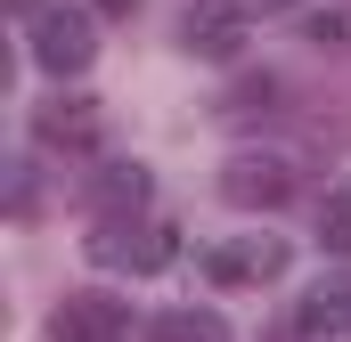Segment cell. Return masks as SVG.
Instances as JSON below:
<instances>
[{"label": "cell", "instance_id": "8", "mask_svg": "<svg viewBox=\"0 0 351 342\" xmlns=\"http://www.w3.org/2000/svg\"><path fill=\"white\" fill-rule=\"evenodd\" d=\"M294 334L302 342H351V277H319L294 310Z\"/></svg>", "mask_w": 351, "mask_h": 342}, {"label": "cell", "instance_id": "13", "mask_svg": "<svg viewBox=\"0 0 351 342\" xmlns=\"http://www.w3.org/2000/svg\"><path fill=\"white\" fill-rule=\"evenodd\" d=\"M8 212H33V163H8Z\"/></svg>", "mask_w": 351, "mask_h": 342}, {"label": "cell", "instance_id": "11", "mask_svg": "<svg viewBox=\"0 0 351 342\" xmlns=\"http://www.w3.org/2000/svg\"><path fill=\"white\" fill-rule=\"evenodd\" d=\"M319 245L327 253H351V187H327L319 196Z\"/></svg>", "mask_w": 351, "mask_h": 342}, {"label": "cell", "instance_id": "14", "mask_svg": "<svg viewBox=\"0 0 351 342\" xmlns=\"http://www.w3.org/2000/svg\"><path fill=\"white\" fill-rule=\"evenodd\" d=\"M131 8H139V0H98V16H131Z\"/></svg>", "mask_w": 351, "mask_h": 342}, {"label": "cell", "instance_id": "2", "mask_svg": "<svg viewBox=\"0 0 351 342\" xmlns=\"http://www.w3.org/2000/svg\"><path fill=\"white\" fill-rule=\"evenodd\" d=\"M25 57H33L41 74H82L90 57H98V25H90V8H41V16L25 25Z\"/></svg>", "mask_w": 351, "mask_h": 342}, {"label": "cell", "instance_id": "1", "mask_svg": "<svg viewBox=\"0 0 351 342\" xmlns=\"http://www.w3.org/2000/svg\"><path fill=\"white\" fill-rule=\"evenodd\" d=\"M90 261L98 269H131V277H156L180 261V228L156 220V212H98L90 228Z\"/></svg>", "mask_w": 351, "mask_h": 342}, {"label": "cell", "instance_id": "10", "mask_svg": "<svg viewBox=\"0 0 351 342\" xmlns=\"http://www.w3.org/2000/svg\"><path fill=\"white\" fill-rule=\"evenodd\" d=\"M147 342H229V326H221L213 310H164V318L147 326Z\"/></svg>", "mask_w": 351, "mask_h": 342}, {"label": "cell", "instance_id": "12", "mask_svg": "<svg viewBox=\"0 0 351 342\" xmlns=\"http://www.w3.org/2000/svg\"><path fill=\"white\" fill-rule=\"evenodd\" d=\"M311 41L319 49H351V16L335 8V16H311Z\"/></svg>", "mask_w": 351, "mask_h": 342}, {"label": "cell", "instance_id": "16", "mask_svg": "<svg viewBox=\"0 0 351 342\" xmlns=\"http://www.w3.org/2000/svg\"><path fill=\"white\" fill-rule=\"evenodd\" d=\"M262 8H286V0H262Z\"/></svg>", "mask_w": 351, "mask_h": 342}, {"label": "cell", "instance_id": "7", "mask_svg": "<svg viewBox=\"0 0 351 342\" xmlns=\"http://www.w3.org/2000/svg\"><path fill=\"white\" fill-rule=\"evenodd\" d=\"M33 139L58 147V155H90L98 147V98H49V106H33Z\"/></svg>", "mask_w": 351, "mask_h": 342}, {"label": "cell", "instance_id": "6", "mask_svg": "<svg viewBox=\"0 0 351 342\" xmlns=\"http://www.w3.org/2000/svg\"><path fill=\"white\" fill-rule=\"evenodd\" d=\"M49 334L58 342H123L131 334V302H114V293H66L58 318H49Z\"/></svg>", "mask_w": 351, "mask_h": 342}, {"label": "cell", "instance_id": "5", "mask_svg": "<svg viewBox=\"0 0 351 342\" xmlns=\"http://www.w3.org/2000/svg\"><path fill=\"white\" fill-rule=\"evenodd\" d=\"M204 269H213V285H269V277H286V237H221Z\"/></svg>", "mask_w": 351, "mask_h": 342}, {"label": "cell", "instance_id": "15", "mask_svg": "<svg viewBox=\"0 0 351 342\" xmlns=\"http://www.w3.org/2000/svg\"><path fill=\"white\" fill-rule=\"evenodd\" d=\"M8 8H16V16H25V25H33V16H41V0H8Z\"/></svg>", "mask_w": 351, "mask_h": 342}, {"label": "cell", "instance_id": "3", "mask_svg": "<svg viewBox=\"0 0 351 342\" xmlns=\"http://www.w3.org/2000/svg\"><path fill=\"white\" fill-rule=\"evenodd\" d=\"M245 8H254V0H188L180 25H172L180 49H188V57H213V66L237 57V49L254 41V16H245Z\"/></svg>", "mask_w": 351, "mask_h": 342}, {"label": "cell", "instance_id": "4", "mask_svg": "<svg viewBox=\"0 0 351 342\" xmlns=\"http://www.w3.org/2000/svg\"><path fill=\"white\" fill-rule=\"evenodd\" d=\"M221 196H229L237 212H278V204L294 196V163H286V155H237V163L221 171Z\"/></svg>", "mask_w": 351, "mask_h": 342}, {"label": "cell", "instance_id": "9", "mask_svg": "<svg viewBox=\"0 0 351 342\" xmlns=\"http://www.w3.org/2000/svg\"><path fill=\"white\" fill-rule=\"evenodd\" d=\"M90 212H147V196H156V179H147V163H123V155H114V163H98L90 171Z\"/></svg>", "mask_w": 351, "mask_h": 342}]
</instances>
